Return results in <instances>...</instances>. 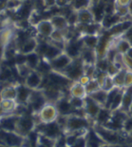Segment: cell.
<instances>
[{
  "mask_svg": "<svg viewBox=\"0 0 132 147\" xmlns=\"http://www.w3.org/2000/svg\"><path fill=\"white\" fill-rule=\"evenodd\" d=\"M64 75L68 78L72 82L78 81L82 75H84V65L81 59L78 58L74 60L73 62L62 72Z\"/></svg>",
  "mask_w": 132,
  "mask_h": 147,
  "instance_id": "cell-1",
  "label": "cell"
},
{
  "mask_svg": "<svg viewBox=\"0 0 132 147\" xmlns=\"http://www.w3.org/2000/svg\"><path fill=\"white\" fill-rule=\"evenodd\" d=\"M73 59L63 51L59 56L48 62L51 71L62 72L73 62Z\"/></svg>",
  "mask_w": 132,
  "mask_h": 147,
  "instance_id": "cell-2",
  "label": "cell"
},
{
  "mask_svg": "<svg viewBox=\"0 0 132 147\" xmlns=\"http://www.w3.org/2000/svg\"><path fill=\"white\" fill-rule=\"evenodd\" d=\"M47 102L48 100L44 96L43 91L41 90H33L30 95L27 105L31 108L32 111L38 113Z\"/></svg>",
  "mask_w": 132,
  "mask_h": 147,
  "instance_id": "cell-3",
  "label": "cell"
},
{
  "mask_svg": "<svg viewBox=\"0 0 132 147\" xmlns=\"http://www.w3.org/2000/svg\"><path fill=\"white\" fill-rule=\"evenodd\" d=\"M67 116L68 119H66L65 124L69 129L72 131H79L89 126V122L82 115L73 113Z\"/></svg>",
  "mask_w": 132,
  "mask_h": 147,
  "instance_id": "cell-4",
  "label": "cell"
},
{
  "mask_svg": "<svg viewBox=\"0 0 132 147\" xmlns=\"http://www.w3.org/2000/svg\"><path fill=\"white\" fill-rule=\"evenodd\" d=\"M38 113L41 120L45 123L53 122L59 115L55 104L52 102H47Z\"/></svg>",
  "mask_w": 132,
  "mask_h": 147,
  "instance_id": "cell-5",
  "label": "cell"
},
{
  "mask_svg": "<svg viewBox=\"0 0 132 147\" xmlns=\"http://www.w3.org/2000/svg\"><path fill=\"white\" fill-rule=\"evenodd\" d=\"M44 74H41L37 70H32L26 77L23 81V84L31 90H39L41 88L43 82Z\"/></svg>",
  "mask_w": 132,
  "mask_h": 147,
  "instance_id": "cell-6",
  "label": "cell"
},
{
  "mask_svg": "<svg viewBox=\"0 0 132 147\" xmlns=\"http://www.w3.org/2000/svg\"><path fill=\"white\" fill-rule=\"evenodd\" d=\"M33 27L35 29V31L37 33V35L44 39L50 38L52 33H54V31L55 30L50 18L43 19Z\"/></svg>",
  "mask_w": 132,
  "mask_h": 147,
  "instance_id": "cell-7",
  "label": "cell"
},
{
  "mask_svg": "<svg viewBox=\"0 0 132 147\" xmlns=\"http://www.w3.org/2000/svg\"><path fill=\"white\" fill-rule=\"evenodd\" d=\"M39 43H40V41L37 36H30L21 43L18 49V52L23 53L24 55L35 52L38 48Z\"/></svg>",
  "mask_w": 132,
  "mask_h": 147,
  "instance_id": "cell-8",
  "label": "cell"
},
{
  "mask_svg": "<svg viewBox=\"0 0 132 147\" xmlns=\"http://www.w3.org/2000/svg\"><path fill=\"white\" fill-rule=\"evenodd\" d=\"M77 15V25L86 26L97 22L96 16L91 8H86L80 10L76 11Z\"/></svg>",
  "mask_w": 132,
  "mask_h": 147,
  "instance_id": "cell-9",
  "label": "cell"
},
{
  "mask_svg": "<svg viewBox=\"0 0 132 147\" xmlns=\"http://www.w3.org/2000/svg\"><path fill=\"white\" fill-rule=\"evenodd\" d=\"M85 104H84L83 112L85 114L91 118H97L99 111L103 107L99 105L97 102L92 99L89 96L87 95L85 98Z\"/></svg>",
  "mask_w": 132,
  "mask_h": 147,
  "instance_id": "cell-10",
  "label": "cell"
},
{
  "mask_svg": "<svg viewBox=\"0 0 132 147\" xmlns=\"http://www.w3.org/2000/svg\"><path fill=\"white\" fill-rule=\"evenodd\" d=\"M51 23L56 30L66 31L70 28V23L68 20V17L63 14H55L50 17Z\"/></svg>",
  "mask_w": 132,
  "mask_h": 147,
  "instance_id": "cell-11",
  "label": "cell"
},
{
  "mask_svg": "<svg viewBox=\"0 0 132 147\" xmlns=\"http://www.w3.org/2000/svg\"><path fill=\"white\" fill-rule=\"evenodd\" d=\"M54 104L57 107L59 115H69L73 114L76 112L71 105L69 97L65 95L61 97Z\"/></svg>",
  "mask_w": 132,
  "mask_h": 147,
  "instance_id": "cell-12",
  "label": "cell"
},
{
  "mask_svg": "<svg viewBox=\"0 0 132 147\" xmlns=\"http://www.w3.org/2000/svg\"><path fill=\"white\" fill-rule=\"evenodd\" d=\"M0 140L5 142L10 146H19L22 143V138L11 132L0 130Z\"/></svg>",
  "mask_w": 132,
  "mask_h": 147,
  "instance_id": "cell-13",
  "label": "cell"
},
{
  "mask_svg": "<svg viewBox=\"0 0 132 147\" xmlns=\"http://www.w3.org/2000/svg\"><path fill=\"white\" fill-rule=\"evenodd\" d=\"M17 84L13 83L3 87L0 89V100H16Z\"/></svg>",
  "mask_w": 132,
  "mask_h": 147,
  "instance_id": "cell-14",
  "label": "cell"
},
{
  "mask_svg": "<svg viewBox=\"0 0 132 147\" xmlns=\"http://www.w3.org/2000/svg\"><path fill=\"white\" fill-rule=\"evenodd\" d=\"M101 34L102 33L100 34H82L79 36V39L81 40L83 47L96 50L100 40Z\"/></svg>",
  "mask_w": 132,
  "mask_h": 147,
  "instance_id": "cell-15",
  "label": "cell"
},
{
  "mask_svg": "<svg viewBox=\"0 0 132 147\" xmlns=\"http://www.w3.org/2000/svg\"><path fill=\"white\" fill-rule=\"evenodd\" d=\"M17 95H16V102L19 105H27L28 100L30 98L31 92L33 90L30 89L23 84H17Z\"/></svg>",
  "mask_w": 132,
  "mask_h": 147,
  "instance_id": "cell-16",
  "label": "cell"
},
{
  "mask_svg": "<svg viewBox=\"0 0 132 147\" xmlns=\"http://www.w3.org/2000/svg\"><path fill=\"white\" fill-rule=\"evenodd\" d=\"M69 96L79 98H85L87 96L86 88L84 85L80 84L78 81L73 82L69 88Z\"/></svg>",
  "mask_w": 132,
  "mask_h": 147,
  "instance_id": "cell-17",
  "label": "cell"
},
{
  "mask_svg": "<svg viewBox=\"0 0 132 147\" xmlns=\"http://www.w3.org/2000/svg\"><path fill=\"white\" fill-rule=\"evenodd\" d=\"M13 71L10 67L0 65V84L4 87L7 84H13V82H11V81H13Z\"/></svg>",
  "mask_w": 132,
  "mask_h": 147,
  "instance_id": "cell-18",
  "label": "cell"
},
{
  "mask_svg": "<svg viewBox=\"0 0 132 147\" xmlns=\"http://www.w3.org/2000/svg\"><path fill=\"white\" fill-rule=\"evenodd\" d=\"M39 129L45 134L47 137H55L59 134V126L56 122H50L42 124L39 126Z\"/></svg>",
  "mask_w": 132,
  "mask_h": 147,
  "instance_id": "cell-19",
  "label": "cell"
},
{
  "mask_svg": "<svg viewBox=\"0 0 132 147\" xmlns=\"http://www.w3.org/2000/svg\"><path fill=\"white\" fill-rule=\"evenodd\" d=\"M41 55L37 51L26 55V63L31 70H37L41 62Z\"/></svg>",
  "mask_w": 132,
  "mask_h": 147,
  "instance_id": "cell-20",
  "label": "cell"
},
{
  "mask_svg": "<svg viewBox=\"0 0 132 147\" xmlns=\"http://www.w3.org/2000/svg\"><path fill=\"white\" fill-rule=\"evenodd\" d=\"M97 132L103 140H106L107 142H110V143H117L121 140V138L120 137V136H117V134L109 132L107 129L100 128V127H97Z\"/></svg>",
  "mask_w": 132,
  "mask_h": 147,
  "instance_id": "cell-21",
  "label": "cell"
},
{
  "mask_svg": "<svg viewBox=\"0 0 132 147\" xmlns=\"http://www.w3.org/2000/svg\"><path fill=\"white\" fill-rule=\"evenodd\" d=\"M132 104V87L125 88H124V94H123V100L120 106V110L125 111L128 113L129 109Z\"/></svg>",
  "mask_w": 132,
  "mask_h": 147,
  "instance_id": "cell-22",
  "label": "cell"
},
{
  "mask_svg": "<svg viewBox=\"0 0 132 147\" xmlns=\"http://www.w3.org/2000/svg\"><path fill=\"white\" fill-rule=\"evenodd\" d=\"M107 94H108L107 91L100 88L99 90H97V91L93 92L92 94H89L88 96L90 97L92 99H93L95 102H97L103 108H105V105L107 103Z\"/></svg>",
  "mask_w": 132,
  "mask_h": 147,
  "instance_id": "cell-23",
  "label": "cell"
},
{
  "mask_svg": "<svg viewBox=\"0 0 132 147\" xmlns=\"http://www.w3.org/2000/svg\"><path fill=\"white\" fill-rule=\"evenodd\" d=\"M17 123L19 125V129H20L22 133H27L30 132L33 126V122L32 119L26 115L22 116L20 119H18Z\"/></svg>",
  "mask_w": 132,
  "mask_h": 147,
  "instance_id": "cell-24",
  "label": "cell"
},
{
  "mask_svg": "<svg viewBox=\"0 0 132 147\" xmlns=\"http://www.w3.org/2000/svg\"><path fill=\"white\" fill-rule=\"evenodd\" d=\"M17 118L13 116H10L5 119H2V121L0 122V127L3 130L6 131H13L15 129L16 125L17 124Z\"/></svg>",
  "mask_w": 132,
  "mask_h": 147,
  "instance_id": "cell-25",
  "label": "cell"
},
{
  "mask_svg": "<svg viewBox=\"0 0 132 147\" xmlns=\"http://www.w3.org/2000/svg\"><path fill=\"white\" fill-rule=\"evenodd\" d=\"M127 68H122L113 77L114 86L119 88H125V76Z\"/></svg>",
  "mask_w": 132,
  "mask_h": 147,
  "instance_id": "cell-26",
  "label": "cell"
},
{
  "mask_svg": "<svg viewBox=\"0 0 132 147\" xmlns=\"http://www.w3.org/2000/svg\"><path fill=\"white\" fill-rule=\"evenodd\" d=\"M19 105L13 100H0V111L3 112H11L16 109Z\"/></svg>",
  "mask_w": 132,
  "mask_h": 147,
  "instance_id": "cell-27",
  "label": "cell"
},
{
  "mask_svg": "<svg viewBox=\"0 0 132 147\" xmlns=\"http://www.w3.org/2000/svg\"><path fill=\"white\" fill-rule=\"evenodd\" d=\"M93 3V0H72L71 8L74 11L80 10L86 8H91Z\"/></svg>",
  "mask_w": 132,
  "mask_h": 147,
  "instance_id": "cell-28",
  "label": "cell"
},
{
  "mask_svg": "<svg viewBox=\"0 0 132 147\" xmlns=\"http://www.w3.org/2000/svg\"><path fill=\"white\" fill-rule=\"evenodd\" d=\"M123 94H124V88L120 89V91H118L117 95L115 96L111 105L110 107V110L111 112H114V111H116V110H118V109H120L122 100H123Z\"/></svg>",
  "mask_w": 132,
  "mask_h": 147,
  "instance_id": "cell-29",
  "label": "cell"
},
{
  "mask_svg": "<svg viewBox=\"0 0 132 147\" xmlns=\"http://www.w3.org/2000/svg\"><path fill=\"white\" fill-rule=\"evenodd\" d=\"M69 102L71 103L75 111H81L83 110L84 104H85V100L84 98H75V97L69 96Z\"/></svg>",
  "mask_w": 132,
  "mask_h": 147,
  "instance_id": "cell-30",
  "label": "cell"
},
{
  "mask_svg": "<svg viewBox=\"0 0 132 147\" xmlns=\"http://www.w3.org/2000/svg\"><path fill=\"white\" fill-rule=\"evenodd\" d=\"M85 88H86V91L87 95H89V94H92L94 91H97V90H99V89L101 88L100 84H99V83L96 78H91V80H90L89 83L85 86Z\"/></svg>",
  "mask_w": 132,
  "mask_h": 147,
  "instance_id": "cell-31",
  "label": "cell"
},
{
  "mask_svg": "<svg viewBox=\"0 0 132 147\" xmlns=\"http://www.w3.org/2000/svg\"><path fill=\"white\" fill-rule=\"evenodd\" d=\"M114 88H115V86L114 84V81H113V77L110 76V75H108L107 74L104 80L103 81V84L101 85V88L108 92V91H111Z\"/></svg>",
  "mask_w": 132,
  "mask_h": 147,
  "instance_id": "cell-32",
  "label": "cell"
},
{
  "mask_svg": "<svg viewBox=\"0 0 132 147\" xmlns=\"http://www.w3.org/2000/svg\"><path fill=\"white\" fill-rule=\"evenodd\" d=\"M101 140L97 135L94 133V132L91 131L89 134V141L88 144L89 147H99Z\"/></svg>",
  "mask_w": 132,
  "mask_h": 147,
  "instance_id": "cell-33",
  "label": "cell"
},
{
  "mask_svg": "<svg viewBox=\"0 0 132 147\" xmlns=\"http://www.w3.org/2000/svg\"><path fill=\"white\" fill-rule=\"evenodd\" d=\"M120 70V69L118 68L114 62H110L109 66H108V68L107 70V74L110 76L114 77Z\"/></svg>",
  "mask_w": 132,
  "mask_h": 147,
  "instance_id": "cell-34",
  "label": "cell"
},
{
  "mask_svg": "<svg viewBox=\"0 0 132 147\" xmlns=\"http://www.w3.org/2000/svg\"><path fill=\"white\" fill-rule=\"evenodd\" d=\"M72 0H56L55 7L59 9H63V8L69 7L71 6Z\"/></svg>",
  "mask_w": 132,
  "mask_h": 147,
  "instance_id": "cell-35",
  "label": "cell"
},
{
  "mask_svg": "<svg viewBox=\"0 0 132 147\" xmlns=\"http://www.w3.org/2000/svg\"><path fill=\"white\" fill-rule=\"evenodd\" d=\"M132 87V71L131 69H127L126 76H125V88Z\"/></svg>",
  "mask_w": 132,
  "mask_h": 147,
  "instance_id": "cell-36",
  "label": "cell"
},
{
  "mask_svg": "<svg viewBox=\"0 0 132 147\" xmlns=\"http://www.w3.org/2000/svg\"><path fill=\"white\" fill-rule=\"evenodd\" d=\"M42 5L47 9H50L51 8L55 7L56 0H41Z\"/></svg>",
  "mask_w": 132,
  "mask_h": 147,
  "instance_id": "cell-37",
  "label": "cell"
},
{
  "mask_svg": "<svg viewBox=\"0 0 132 147\" xmlns=\"http://www.w3.org/2000/svg\"><path fill=\"white\" fill-rule=\"evenodd\" d=\"M41 144L39 147H52V142L45 136L41 137Z\"/></svg>",
  "mask_w": 132,
  "mask_h": 147,
  "instance_id": "cell-38",
  "label": "cell"
},
{
  "mask_svg": "<svg viewBox=\"0 0 132 147\" xmlns=\"http://www.w3.org/2000/svg\"><path fill=\"white\" fill-rule=\"evenodd\" d=\"M123 126H125V129L127 131H132V117H127V119L124 122Z\"/></svg>",
  "mask_w": 132,
  "mask_h": 147,
  "instance_id": "cell-39",
  "label": "cell"
},
{
  "mask_svg": "<svg viewBox=\"0 0 132 147\" xmlns=\"http://www.w3.org/2000/svg\"><path fill=\"white\" fill-rule=\"evenodd\" d=\"M132 0H114V3L116 5L120 6H128Z\"/></svg>",
  "mask_w": 132,
  "mask_h": 147,
  "instance_id": "cell-40",
  "label": "cell"
},
{
  "mask_svg": "<svg viewBox=\"0 0 132 147\" xmlns=\"http://www.w3.org/2000/svg\"><path fill=\"white\" fill-rule=\"evenodd\" d=\"M86 145V141L82 138H79L76 140L74 144L71 146V147H85Z\"/></svg>",
  "mask_w": 132,
  "mask_h": 147,
  "instance_id": "cell-41",
  "label": "cell"
},
{
  "mask_svg": "<svg viewBox=\"0 0 132 147\" xmlns=\"http://www.w3.org/2000/svg\"><path fill=\"white\" fill-rule=\"evenodd\" d=\"M91 80V78H89V76H87L86 74H84L82 76L79 78V80L78 81V82H79L80 84H82L84 86H86L88 83L89 82V81Z\"/></svg>",
  "mask_w": 132,
  "mask_h": 147,
  "instance_id": "cell-42",
  "label": "cell"
},
{
  "mask_svg": "<svg viewBox=\"0 0 132 147\" xmlns=\"http://www.w3.org/2000/svg\"><path fill=\"white\" fill-rule=\"evenodd\" d=\"M76 140H77L76 136H69V138H68V140H67V142H68V144L72 146V145L74 144V142H76Z\"/></svg>",
  "mask_w": 132,
  "mask_h": 147,
  "instance_id": "cell-43",
  "label": "cell"
},
{
  "mask_svg": "<svg viewBox=\"0 0 132 147\" xmlns=\"http://www.w3.org/2000/svg\"><path fill=\"white\" fill-rule=\"evenodd\" d=\"M125 55L126 57H127L128 58L131 59L132 60V47L129 49V50H128V51H127V52L126 53V54H125Z\"/></svg>",
  "mask_w": 132,
  "mask_h": 147,
  "instance_id": "cell-44",
  "label": "cell"
},
{
  "mask_svg": "<svg viewBox=\"0 0 132 147\" xmlns=\"http://www.w3.org/2000/svg\"><path fill=\"white\" fill-rule=\"evenodd\" d=\"M128 113L130 114V116L132 117V104H131V107H130L129 111H128Z\"/></svg>",
  "mask_w": 132,
  "mask_h": 147,
  "instance_id": "cell-45",
  "label": "cell"
},
{
  "mask_svg": "<svg viewBox=\"0 0 132 147\" xmlns=\"http://www.w3.org/2000/svg\"><path fill=\"white\" fill-rule=\"evenodd\" d=\"M16 1H17V2H19V3H26V2L29 1V0H16Z\"/></svg>",
  "mask_w": 132,
  "mask_h": 147,
  "instance_id": "cell-46",
  "label": "cell"
},
{
  "mask_svg": "<svg viewBox=\"0 0 132 147\" xmlns=\"http://www.w3.org/2000/svg\"><path fill=\"white\" fill-rule=\"evenodd\" d=\"M8 0H0V2H2V3H6Z\"/></svg>",
  "mask_w": 132,
  "mask_h": 147,
  "instance_id": "cell-47",
  "label": "cell"
},
{
  "mask_svg": "<svg viewBox=\"0 0 132 147\" xmlns=\"http://www.w3.org/2000/svg\"><path fill=\"white\" fill-rule=\"evenodd\" d=\"M114 147H127V146H116Z\"/></svg>",
  "mask_w": 132,
  "mask_h": 147,
  "instance_id": "cell-48",
  "label": "cell"
},
{
  "mask_svg": "<svg viewBox=\"0 0 132 147\" xmlns=\"http://www.w3.org/2000/svg\"><path fill=\"white\" fill-rule=\"evenodd\" d=\"M103 147H107V146H103Z\"/></svg>",
  "mask_w": 132,
  "mask_h": 147,
  "instance_id": "cell-49",
  "label": "cell"
}]
</instances>
